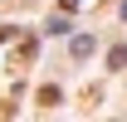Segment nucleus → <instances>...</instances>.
<instances>
[{
  "instance_id": "nucleus-1",
  "label": "nucleus",
  "mask_w": 127,
  "mask_h": 122,
  "mask_svg": "<svg viewBox=\"0 0 127 122\" xmlns=\"http://www.w3.org/2000/svg\"><path fill=\"white\" fill-rule=\"evenodd\" d=\"M59 98H64V93L54 88V83H49V88H39V107H59Z\"/></svg>"
},
{
  "instance_id": "nucleus-2",
  "label": "nucleus",
  "mask_w": 127,
  "mask_h": 122,
  "mask_svg": "<svg viewBox=\"0 0 127 122\" xmlns=\"http://www.w3.org/2000/svg\"><path fill=\"white\" fill-rule=\"evenodd\" d=\"M10 107H15V98H0V122L10 117Z\"/></svg>"
},
{
  "instance_id": "nucleus-3",
  "label": "nucleus",
  "mask_w": 127,
  "mask_h": 122,
  "mask_svg": "<svg viewBox=\"0 0 127 122\" xmlns=\"http://www.w3.org/2000/svg\"><path fill=\"white\" fill-rule=\"evenodd\" d=\"M59 10H64V15H68V10H78V0H59Z\"/></svg>"
}]
</instances>
